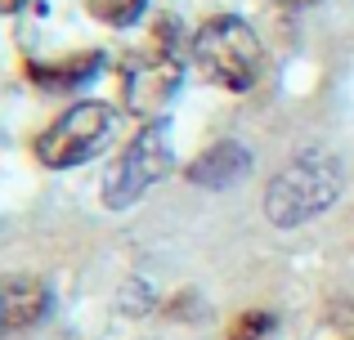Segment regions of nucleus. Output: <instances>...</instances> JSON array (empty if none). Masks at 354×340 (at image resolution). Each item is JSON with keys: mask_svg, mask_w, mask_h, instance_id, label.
I'll return each instance as SVG.
<instances>
[{"mask_svg": "<svg viewBox=\"0 0 354 340\" xmlns=\"http://www.w3.org/2000/svg\"><path fill=\"white\" fill-rule=\"evenodd\" d=\"M337 197H341V161L328 152H305L269 179L265 215L278 228H296L305 219L323 215Z\"/></svg>", "mask_w": 354, "mask_h": 340, "instance_id": "1", "label": "nucleus"}, {"mask_svg": "<svg viewBox=\"0 0 354 340\" xmlns=\"http://www.w3.org/2000/svg\"><path fill=\"white\" fill-rule=\"evenodd\" d=\"M81 5L108 27H130V23H139V14L148 9V0H81Z\"/></svg>", "mask_w": 354, "mask_h": 340, "instance_id": "9", "label": "nucleus"}, {"mask_svg": "<svg viewBox=\"0 0 354 340\" xmlns=\"http://www.w3.org/2000/svg\"><path fill=\"white\" fill-rule=\"evenodd\" d=\"M180 90V54L157 41L126 68V108L135 117H157Z\"/></svg>", "mask_w": 354, "mask_h": 340, "instance_id": "5", "label": "nucleus"}, {"mask_svg": "<svg viewBox=\"0 0 354 340\" xmlns=\"http://www.w3.org/2000/svg\"><path fill=\"white\" fill-rule=\"evenodd\" d=\"M278 5H283V9H310L314 0H278Z\"/></svg>", "mask_w": 354, "mask_h": 340, "instance_id": "11", "label": "nucleus"}, {"mask_svg": "<svg viewBox=\"0 0 354 340\" xmlns=\"http://www.w3.org/2000/svg\"><path fill=\"white\" fill-rule=\"evenodd\" d=\"M50 296H45V282L36 278H5V327L9 332H23L36 318L45 314Z\"/></svg>", "mask_w": 354, "mask_h": 340, "instance_id": "7", "label": "nucleus"}, {"mask_svg": "<svg viewBox=\"0 0 354 340\" xmlns=\"http://www.w3.org/2000/svg\"><path fill=\"white\" fill-rule=\"evenodd\" d=\"M99 72V54H86L77 63H59V68H45V63H32V81L45 90H68V86H81L86 77Z\"/></svg>", "mask_w": 354, "mask_h": 340, "instance_id": "8", "label": "nucleus"}, {"mask_svg": "<svg viewBox=\"0 0 354 340\" xmlns=\"http://www.w3.org/2000/svg\"><path fill=\"white\" fill-rule=\"evenodd\" d=\"M247 170H251V157L242 152V143H216V148H207L189 166V179L198 183V188H229V183H238Z\"/></svg>", "mask_w": 354, "mask_h": 340, "instance_id": "6", "label": "nucleus"}, {"mask_svg": "<svg viewBox=\"0 0 354 340\" xmlns=\"http://www.w3.org/2000/svg\"><path fill=\"white\" fill-rule=\"evenodd\" d=\"M193 63L216 86L251 90L260 77V41L242 18L220 14V18L198 27V36H193Z\"/></svg>", "mask_w": 354, "mask_h": 340, "instance_id": "2", "label": "nucleus"}, {"mask_svg": "<svg viewBox=\"0 0 354 340\" xmlns=\"http://www.w3.org/2000/svg\"><path fill=\"white\" fill-rule=\"evenodd\" d=\"M229 340H274V318L269 314H242Z\"/></svg>", "mask_w": 354, "mask_h": 340, "instance_id": "10", "label": "nucleus"}, {"mask_svg": "<svg viewBox=\"0 0 354 340\" xmlns=\"http://www.w3.org/2000/svg\"><path fill=\"white\" fill-rule=\"evenodd\" d=\"M113 121H117V112L108 103H77V108H68V112L36 139V157H41L45 166H54V170L81 166V161H90L108 143Z\"/></svg>", "mask_w": 354, "mask_h": 340, "instance_id": "3", "label": "nucleus"}, {"mask_svg": "<svg viewBox=\"0 0 354 340\" xmlns=\"http://www.w3.org/2000/svg\"><path fill=\"white\" fill-rule=\"evenodd\" d=\"M171 166H175V157H171L166 126L162 121L144 126V130L130 139V148L117 157V166H113V174H108V183H104V201L113 210H126L130 201L144 197V192L153 188V183L162 179Z\"/></svg>", "mask_w": 354, "mask_h": 340, "instance_id": "4", "label": "nucleus"}]
</instances>
